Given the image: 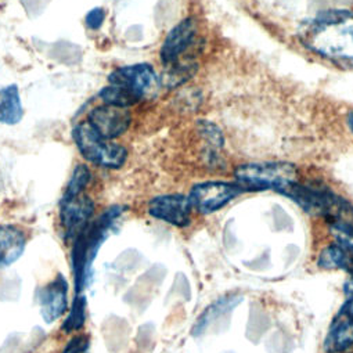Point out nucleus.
<instances>
[{
	"label": "nucleus",
	"instance_id": "1",
	"mask_svg": "<svg viewBox=\"0 0 353 353\" xmlns=\"http://www.w3.org/2000/svg\"><path fill=\"white\" fill-rule=\"evenodd\" d=\"M313 53L345 67H353V13L325 10L305 21L298 32Z\"/></svg>",
	"mask_w": 353,
	"mask_h": 353
},
{
	"label": "nucleus",
	"instance_id": "2",
	"mask_svg": "<svg viewBox=\"0 0 353 353\" xmlns=\"http://www.w3.org/2000/svg\"><path fill=\"white\" fill-rule=\"evenodd\" d=\"M122 212L123 208L119 205H114L105 210L104 214L99 216V219L89 222V225L77 236V243L72 250V268L78 292L83 288L88 280L92 263L97 255L99 248L107 237V232L122 215Z\"/></svg>",
	"mask_w": 353,
	"mask_h": 353
},
{
	"label": "nucleus",
	"instance_id": "3",
	"mask_svg": "<svg viewBox=\"0 0 353 353\" xmlns=\"http://www.w3.org/2000/svg\"><path fill=\"white\" fill-rule=\"evenodd\" d=\"M72 137L83 158L100 168L119 169L128 158V150L123 145L101 137L89 122L78 123Z\"/></svg>",
	"mask_w": 353,
	"mask_h": 353
},
{
	"label": "nucleus",
	"instance_id": "4",
	"mask_svg": "<svg viewBox=\"0 0 353 353\" xmlns=\"http://www.w3.org/2000/svg\"><path fill=\"white\" fill-rule=\"evenodd\" d=\"M234 176L243 189H274L281 192L292 183H296L298 170L288 162L247 163L237 166Z\"/></svg>",
	"mask_w": 353,
	"mask_h": 353
},
{
	"label": "nucleus",
	"instance_id": "5",
	"mask_svg": "<svg viewBox=\"0 0 353 353\" xmlns=\"http://www.w3.org/2000/svg\"><path fill=\"white\" fill-rule=\"evenodd\" d=\"M108 82L123 89L137 103L150 97L158 89V77L150 64L119 67L110 74Z\"/></svg>",
	"mask_w": 353,
	"mask_h": 353
},
{
	"label": "nucleus",
	"instance_id": "6",
	"mask_svg": "<svg viewBox=\"0 0 353 353\" xmlns=\"http://www.w3.org/2000/svg\"><path fill=\"white\" fill-rule=\"evenodd\" d=\"M243 188L237 183L228 182H204L196 185L189 200L193 210H197L203 215L214 214L233 201L239 194H241Z\"/></svg>",
	"mask_w": 353,
	"mask_h": 353
},
{
	"label": "nucleus",
	"instance_id": "7",
	"mask_svg": "<svg viewBox=\"0 0 353 353\" xmlns=\"http://www.w3.org/2000/svg\"><path fill=\"white\" fill-rule=\"evenodd\" d=\"M192 210L193 207L189 197L182 194L159 196L152 199L148 204V214L152 218L178 228H185L190 223Z\"/></svg>",
	"mask_w": 353,
	"mask_h": 353
},
{
	"label": "nucleus",
	"instance_id": "8",
	"mask_svg": "<svg viewBox=\"0 0 353 353\" xmlns=\"http://www.w3.org/2000/svg\"><path fill=\"white\" fill-rule=\"evenodd\" d=\"M94 130L104 139L112 140L122 136L130 126L132 115L128 108L100 105L89 112L88 121Z\"/></svg>",
	"mask_w": 353,
	"mask_h": 353
},
{
	"label": "nucleus",
	"instance_id": "9",
	"mask_svg": "<svg viewBox=\"0 0 353 353\" xmlns=\"http://www.w3.org/2000/svg\"><path fill=\"white\" fill-rule=\"evenodd\" d=\"M197 35V24L193 19H186L173 27L166 35L161 48V61L165 67H174L179 57L192 46Z\"/></svg>",
	"mask_w": 353,
	"mask_h": 353
},
{
	"label": "nucleus",
	"instance_id": "10",
	"mask_svg": "<svg viewBox=\"0 0 353 353\" xmlns=\"http://www.w3.org/2000/svg\"><path fill=\"white\" fill-rule=\"evenodd\" d=\"M60 219L65 229L68 239H77V236L89 225L94 212V203L90 197L79 194L77 197L61 200Z\"/></svg>",
	"mask_w": 353,
	"mask_h": 353
},
{
	"label": "nucleus",
	"instance_id": "11",
	"mask_svg": "<svg viewBox=\"0 0 353 353\" xmlns=\"http://www.w3.org/2000/svg\"><path fill=\"white\" fill-rule=\"evenodd\" d=\"M41 313L45 321L53 323L60 319L68 307V283L63 276L56 277L49 285L39 291Z\"/></svg>",
	"mask_w": 353,
	"mask_h": 353
},
{
	"label": "nucleus",
	"instance_id": "12",
	"mask_svg": "<svg viewBox=\"0 0 353 353\" xmlns=\"http://www.w3.org/2000/svg\"><path fill=\"white\" fill-rule=\"evenodd\" d=\"M353 346V317L338 312L324 339L325 353H341Z\"/></svg>",
	"mask_w": 353,
	"mask_h": 353
},
{
	"label": "nucleus",
	"instance_id": "13",
	"mask_svg": "<svg viewBox=\"0 0 353 353\" xmlns=\"http://www.w3.org/2000/svg\"><path fill=\"white\" fill-rule=\"evenodd\" d=\"M26 250V234L16 226H0V266H10Z\"/></svg>",
	"mask_w": 353,
	"mask_h": 353
},
{
	"label": "nucleus",
	"instance_id": "14",
	"mask_svg": "<svg viewBox=\"0 0 353 353\" xmlns=\"http://www.w3.org/2000/svg\"><path fill=\"white\" fill-rule=\"evenodd\" d=\"M24 110L17 85L0 88V123L16 125L21 121Z\"/></svg>",
	"mask_w": 353,
	"mask_h": 353
},
{
	"label": "nucleus",
	"instance_id": "15",
	"mask_svg": "<svg viewBox=\"0 0 353 353\" xmlns=\"http://www.w3.org/2000/svg\"><path fill=\"white\" fill-rule=\"evenodd\" d=\"M317 265L323 269L345 270L353 277V251L342 248L336 244L330 245L320 252Z\"/></svg>",
	"mask_w": 353,
	"mask_h": 353
},
{
	"label": "nucleus",
	"instance_id": "16",
	"mask_svg": "<svg viewBox=\"0 0 353 353\" xmlns=\"http://www.w3.org/2000/svg\"><path fill=\"white\" fill-rule=\"evenodd\" d=\"M241 302V298L240 296H228V298H223L218 302H215L212 306H210L203 314L201 317L199 319V321L196 323L194 325V334L196 335H200L203 334V331L212 323L215 321L218 317L223 316L225 313L230 312L232 309H234L239 303Z\"/></svg>",
	"mask_w": 353,
	"mask_h": 353
},
{
	"label": "nucleus",
	"instance_id": "17",
	"mask_svg": "<svg viewBox=\"0 0 353 353\" xmlns=\"http://www.w3.org/2000/svg\"><path fill=\"white\" fill-rule=\"evenodd\" d=\"M99 96L104 101V104L112 105V107L129 108V107L137 104V101L129 93H126L123 89H121L115 85L105 86L104 89H101Z\"/></svg>",
	"mask_w": 353,
	"mask_h": 353
},
{
	"label": "nucleus",
	"instance_id": "18",
	"mask_svg": "<svg viewBox=\"0 0 353 353\" xmlns=\"http://www.w3.org/2000/svg\"><path fill=\"white\" fill-rule=\"evenodd\" d=\"M90 178H92V174H90L89 168L85 166V165H78L74 169L72 174H71V179L67 185L63 200H68V199H72V197H77V196L82 194L83 189L90 182Z\"/></svg>",
	"mask_w": 353,
	"mask_h": 353
},
{
	"label": "nucleus",
	"instance_id": "19",
	"mask_svg": "<svg viewBox=\"0 0 353 353\" xmlns=\"http://www.w3.org/2000/svg\"><path fill=\"white\" fill-rule=\"evenodd\" d=\"M85 319H86V301H85V296L83 295H77L72 306H71V310H70V314L68 317L65 319L64 324H63V330L68 334V332H72V331H78L82 328L83 323H85Z\"/></svg>",
	"mask_w": 353,
	"mask_h": 353
},
{
	"label": "nucleus",
	"instance_id": "20",
	"mask_svg": "<svg viewBox=\"0 0 353 353\" xmlns=\"http://www.w3.org/2000/svg\"><path fill=\"white\" fill-rule=\"evenodd\" d=\"M336 245L353 251V225H330Z\"/></svg>",
	"mask_w": 353,
	"mask_h": 353
},
{
	"label": "nucleus",
	"instance_id": "21",
	"mask_svg": "<svg viewBox=\"0 0 353 353\" xmlns=\"http://www.w3.org/2000/svg\"><path fill=\"white\" fill-rule=\"evenodd\" d=\"M200 129L201 133L207 137V140L211 143V145H214L215 148H221L223 145V136L219 130V128L216 125H214L212 122L208 121H200Z\"/></svg>",
	"mask_w": 353,
	"mask_h": 353
},
{
	"label": "nucleus",
	"instance_id": "22",
	"mask_svg": "<svg viewBox=\"0 0 353 353\" xmlns=\"http://www.w3.org/2000/svg\"><path fill=\"white\" fill-rule=\"evenodd\" d=\"M89 347V339L86 335H78L72 338L63 353H83Z\"/></svg>",
	"mask_w": 353,
	"mask_h": 353
},
{
	"label": "nucleus",
	"instance_id": "23",
	"mask_svg": "<svg viewBox=\"0 0 353 353\" xmlns=\"http://www.w3.org/2000/svg\"><path fill=\"white\" fill-rule=\"evenodd\" d=\"M104 19H105V13L103 9L100 8H96V9H92L88 14H86V26L90 28V30H99L101 28L103 23H104Z\"/></svg>",
	"mask_w": 353,
	"mask_h": 353
},
{
	"label": "nucleus",
	"instance_id": "24",
	"mask_svg": "<svg viewBox=\"0 0 353 353\" xmlns=\"http://www.w3.org/2000/svg\"><path fill=\"white\" fill-rule=\"evenodd\" d=\"M343 291H345L346 298L353 296V277H350V279L345 283V285H343Z\"/></svg>",
	"mask_w": 353,
	"mask_h": 353
},
{
	"label": "nucleus",
	"instance_id": "25",
	"mask_svg": "<svg viewBox=\"0 0 353 353\" xmlns=\"http://www.w3.org/2000/svg\"><path fill=\"white\" fill-rule=\"evenodd\" d=\"M346 122H347V126L350 129V132L353 133V112H349L347 114V118H346Z\"/></svg>",
	"mask_w": 353,
	"mask_h": 353
}]
</instances>
